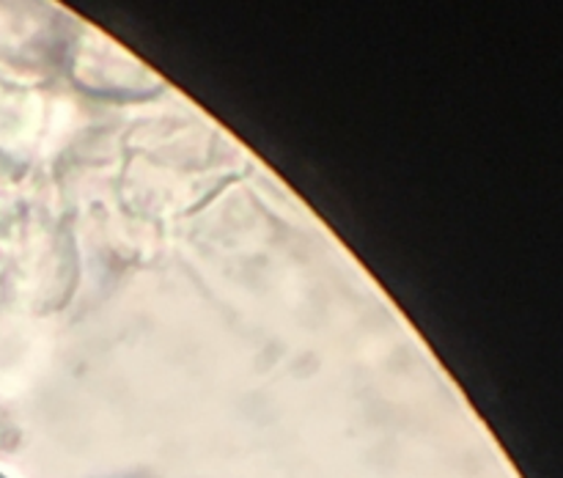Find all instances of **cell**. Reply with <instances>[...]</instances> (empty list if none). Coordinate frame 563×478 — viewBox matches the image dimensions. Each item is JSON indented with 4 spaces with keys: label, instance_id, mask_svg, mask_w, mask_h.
<instances>
[{
    "label": "cell",
    "instance_id": "1",
    "mask_svg": "<svg viewBox=\"0 0 563 478\" xmlns=\"http://www.w3.org/2000/svg\"><path fill=\"white\" fill-rule=\"evenodd\" d=\"M0 478H3V476H0Z\"/></svg>",
    "mask_w": 563,
    "mask_h": 478
}]
</instances>
